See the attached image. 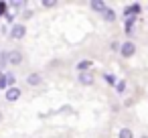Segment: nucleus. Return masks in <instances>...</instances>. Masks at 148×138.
I'll return each instance as SVG.
<instances>
[{"mask_svg":"<svg viewBox=\"0 0 148 138\" xmlns=\"http://www.w3.org/2000/svg\"><path fill=\"white\" fill-rule=\"evenodd\" d=\"M134 53H136V45H134L132 41H126V43L120 47V55H122V57H126V59H130Z\"/></svg>","mask_w":148,"mask_h":138,"instance_id":"f257e3e1","label":"nucleus"},{"mask_svg":"<svg viewBox=\"0 0 148 138\" xmlns=\"http://www.w3.org/2000/svg\"><path fill=\"white\" fill-rule=\"evenodd\" d=\"M25 35H27V27H25V25H12V29H10V39L18 41V39H23Z\"/></svg>","mask_w":148,"mask_h":138,"instance_id":"f03ea898","label":"nucleus"},{"mask_svg":"<svg viewBox=\"0 0 148 138\" xmlns=\"http://www.w3.org/2000/svg\"><path fill=\"white\" fill-rule=\"evenodd\" d=\"M23 63V53L21 51H10L8 53V65H21Z\"/></svg>","mask_w":148,"mask_h":138,"instance_id":"7ed1b4c3","label":"nucleus"},{"mask_svg":"<svg viewBox=\"0 0 148 138\" xmlns=\"http://www.w3.org/2000/svg\"><path fill=\"white\" fill-rule=\"evenodd\" d=\"M27 83H29L31 87H37V85H41V83H43V77H41V73H29V77H27Z\"/></svg>","mask_w":148,"mask_h":138,"instance_id":"20e7f679","label":"nucleus"},{"mask_svg":"<svg viewBox=\"0 0 148 138\" xmlns=\"http://www.w3.org/2000/svg\"><path fill=\"white\" fill-rule=\"evenodd\" d=\"M21 95H23V93H21L18 87H8V89H6V100H8V102H16Z\"/></svg>","mask_w":148,"mask_h":138,"instance_id":"39448f33","label":"nucleus"},{"mask_svg":"<svg viewBox=\"0 0 148 138\" xmlns=\"http://www.w3.org/2000/svg\"><path fill=\"white\" fill-rule=\"evenodd\" d=\"M79 83L81 85H91L93 83V77H91V73H79Z\"/></svg>","mask_w":148,"mask_h":138,"instance_id":"423d86ee","label":"nucleus"},{"mask_svg":"<svg viewBox=\"0 0 148 138\" xmlns=\"http://www.w3.org/2000/svg\"><path fill=\"white\" fill-rule=\"evenodd\" d=\"M89 67H91V61H89V59H83V61L77 63V71H79V73H85Z\"/></svg>","mask_w":148,"mask_h":138,"instance_id":"0eeeda50","label":"nucleus"},{"mask_svg":"<svg viewBox=\"0 0 148 138\" xmlns=\"http://www.w3.org/2000/svg\"><path fill=\"white\" fill-rule=\"evenodd\" d=\"M91 8H93L95 12H101V14H103V10H106V2H101V0H93V2H91Z\"/></svg>","mask_w":148,"mask_h":138,"instance_id":"6e6552de","label":"nucleus"},{"mask_svg":"<svg viewBox=\"0 0 148 138\" xmlns=\"http://www.w3.org/2000/svg\"><path fill=\"white\" fill-rule=\"evenodd\" d=\"M103 21H108V23L116 21V12H114L112 8H106V10H103Z\"/></svg>","mask_w":148,"mask_h":138,"instance_id":"1a4fd4ad","label":"nucleus"},{"mask_svg":"<svg viewBox=\"0 0 148 138\" xmlns=\"http://www.w3.org/2000/svg\"><path fill=\"white\" fill-rule=\"evenodd\" d=\"M120 138H134V132L130 128H122L120 130Z\"/></svg>","mask_w":148,"mask_h":138,"instance_id":"9d476101","label":"nucleus"},{"mask_svg":"<svg viewBox=\"0 0 148 138\" xmlns=\"http://www.w3.org/2000/svg\"><path fill=\"white\" fill-rule=\"evenodd\" d=\"M6 85H14V75L12 73H6Z\"/></svg>","mask_w":148,"mask_h":138,"instance_id":"9b49d317","label":"nucleus"},{"mask_svg":"<svg viewBox=\"0 0 148 138\" xmlns=\"http://www.w3.org/2000/svg\"><path fill=\"white\" fill-rule=\"evenodd\" d=\"M106 81H108L110 85H114V83H116V77H114L112 73H106Z\"/></svg>","mask_w":148,"mask_h":138,"instance_id":"f8f14e48","label":"nucleus"},{"mask_svg":"<svg viewBox=\"0 0 148 138\" xmlns=\"http://www.w3.org/2000/svg\"><path fill=\"white\" fill-rule=\"evenodd\" d=\"M55 4H57V2H53V0H45V2H43V6H45V8H53Z\"/></svg>","mask_w":148,"mask_h":138,"instance_id":"ddd939ff","label":"nucleus"},{"mask_svg":"<svg viewBox=\"0 0 148 138\" xmlns=\"http://www.w3.org/2000/svg\"><path fill=\"white\" fill-rule=\"evenodd\" d=\"M130 12H140V4H132L130 6ZM134 16V14H132Z\"/></svg>","mask_w":148,"mask_h":138,"instance_id":"4468645a","label":"nucleus"},{"mask_svg":"<svg viewBox=\"0 0 148 138\" xmlns=\"http://www.w3.org/2000/svg\"><path fill=\"white\" fill-rule=\"evenodd\" d=\"M124 87H126V83H124V81H120V83L116 85V89H118V93H122V91H124Z\"/></svg>","mask_w":148,"mask_h":138,"instance_id":"2eb2a0df","label":"nucleus"},{"mask_svg":"<svg viewBox=\"0 0 148 138\" xmlns=\"http://www.w3.org/2000/svg\"><path fill=\"white\" fill-rule=\"evenodd\" d=\"M6 87V75H0V89Z\"/></svg>","mask_w":148,"mask_h":138,"instance_id":"dca6fc26","label":"nucleus"},{"mask_svg":"<svg viewBox=\"0 0 148 138\" xmlns=\"http://www.w3.org/2000/svg\"><path fill=\"white\" fill-rule=\"evenodd\" d=\"M120 47H122V45H120L118 41H114V43H112V51H120Z\"/></svg>","mask_w":148,"mask_h":138,"instance_id":"f3484780","label":"nucleus"},{"mask_svg":"<svg viewBox=\"0 0 148 138\" xmlns=\"http://www.w3.org/2000/svg\"><path fill=\"white\" fill-rule=\"evenodd\" d=\"M31 16H33V10H25L23 12V19H31Z\"/></svg>","mask_w":148,"mask_h":138,"instance_id":"a211bd4d","label":"nucleus"},{"mask_svg":"<svg viewBox=\"0 0 148 138\" xmlns=\"http://www.w3.org/2000/svg\"><path fill=\"white\" fill-rule=\"evenodd\" d=\"M4 8H6V4H2V2H0V16H2V12H4Z\"/></svg>","mask_w":148,"mask_h":138,"instance_id":"6ab92c4d","label":"nucleus"},{"mask_svg":"<svg viewBox=\"0 0 148 138\" xmlns=\"http://www.w3.org/2000/svg\"><path fill=\"white\" fill-rule=\"evenodd\" d=\"M0 122H2V112H0Z\"/></svg>","mask_w":148,"mask_h":138,"instance_id":"aec40b11","label":"nucleus"},{"mask_svg":"<svg viewBox=\"0 0 148 138\" xmlns=\"http://www.w3.org/2000/svg\"><path fill=\"white\" fill-rule=\"evenodd\" d=\"M140 138H148V136H146V134H144V136H140Z\"/></svg>","mask_w":148,"mask_h":138,"instance_id":"412c9836","label":"nucleus"}]
</instances>
